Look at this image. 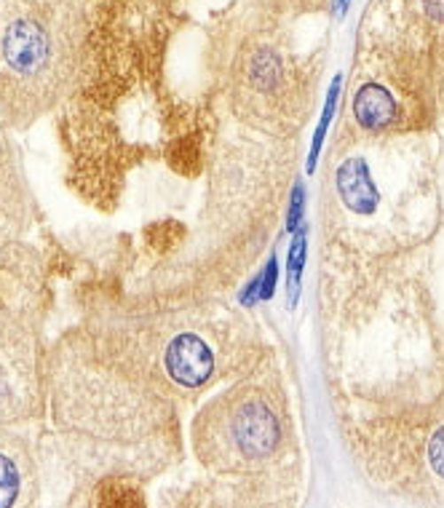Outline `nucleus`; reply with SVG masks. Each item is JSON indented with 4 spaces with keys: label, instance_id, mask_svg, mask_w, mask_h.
<instances>
[{
    "label": "nucleus",
    "instance_id": "obj_4",
    "mask_svg": "<svg viewBox=\"0 0 444 508\" xmlns=\"http://www.w3.org/2000/svg\"><path fill=\"white\" fill-rule=\"evenodd\" d=\"M314 89L300 86V67L273 43H249L238 51L228 75L233 113L257 131L292 134L311 107Z\"/></svg>",
    "mask_w": 444,
    "mask_h": 508
},
{
    "label": "nucleus",
    "instance_id": "obj_2",
    "mask_svg": "<svg viewBox=\"0 0 444 508\" xmlns=\"http://www.w3.org/2000/svg\"><path fill=\"white\" fill-rule=\"evenodd\" d=\"M196 455L209 473L257 479L286 452L284 399L262 383H236L196 418Z\"/></svg>",
    "mask_w": 444,
    "mask_h": 508
},
{
    "label": "nucleus",
    "instance_id": "obj_6",
    "mask_svg": "<svg viewBox=\"0 0 444 508\" xmlns=\"http://www.w3.org/2000/svg\"><path fill=\"white\" fill-rule=\"evenodd\" d=\"M354 118L364 131L380 134V131H391L399 123L401 115V105L399 97L378 81H370L364 86H359L356 97H354Z\"/></svg>",
    "mask_w": 444,
    "mask_h": 508
},
{
    "label": "nucleus",
    "instance_id": "obj_8",
    "mask_svg": "<svg viewBox=\"0 0 444 508\" xmlns=\"http://www.w3.org/2000/svg\"><path fill=\"white\" fill-rule=\"evenodd\" d=\"M332 12H335V17H343L346 12H348V6H351V0H332Z\"/></svg>",
    "mask_w": 444,
    "mask_h": 508
},
{
    "label": "nucleus",
    "instance_id": "obj_7",
    "mask_svg": "<svg viewBox=\"0 0 444 508\" xmlns=\"http://www.w3.org/2000/svg\"><path fill=\"white\" fill-rule=\"evenodd\" d=\"M428 463H431V471L439 481H444V423L433 431L431 442H428Z\"/></svg>",
    "mask_w": 444,
    "mask_h": 508
},
{
    "label": "nucleus",
    "instance_id": "obj_1",
    "mask_svg": "<svg viewBox=\"0 0 444 508\" xmlns=\"http://www.w3.org/2000/svg\"><path fill=\"white\" fill-rule=\"evenodd\" d=\"M75 0H0V121L27 126L75 86L81 22Z\"/></svg>",
    "mask_w": 444,
    "mask_h": 508
},
{
    "label": "nucleus",
    "instance_id": "obj_3",
    "mask_svg": "<svg viewBox=\"0 0 444 508\" xmlns=\"http://www.w3.org/2000/svg\"><path fill=\"white\" fill-rule=\"evenodd\" d=\"M136 343L115 334V340L94 346L139 380L153 386L169 402L175 396H196L222 372V321L191 318L180 310L156 324H139Z\"/></svg>",
    "mask_w": 444,
    "mask_h": 508
},
{
    "label": "nucleus",
    "instance_id": "obj_5",
    "mask_svg": "<svg viewBox=\"0 0 444 508\" xmlns=\"http://www.w3.org/2000/svg\"><path fill=\"white\" fill-rule=\"evenodd\" d=\"M35 481L38 471L30 442L17 431L0 428V508L30 503Z\"/></svg>",
    "mask_w": 444,
    "mask_h": 508
}]
</instances>
